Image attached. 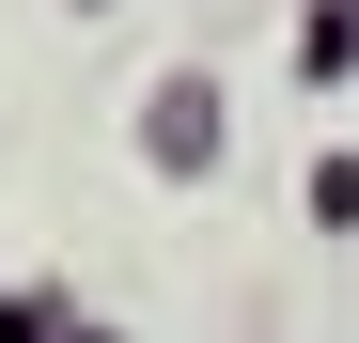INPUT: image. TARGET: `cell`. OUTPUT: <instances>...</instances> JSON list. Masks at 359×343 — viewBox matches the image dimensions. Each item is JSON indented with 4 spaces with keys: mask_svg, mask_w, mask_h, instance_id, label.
I'll list each match as a JSON object with an SVG mask.
<instances>
[{
    "mask_svg": "<svg viewBox=\"0 0 359 343\" xmlns=\"http://www.w3.org/2000/svg\"><path fill=\"white\" fill-rule=\"evenodd\" d=\"M203 141H219V94H188V78H172V94H156V156H172V172H188Z\"/></svg>",
    "mask_w": 359,
    "mask_h": 343,
    "instance_id": "obj_1",
    "label": "cell"
},
{
    "mask_svg": "<svg viewBox=\"0 0 359 343\" xmlns=\"http://www.w3.org/2000/svg\"><path fill=\"white\" fill-rule=\"evenodd\" d=\"M328 63H359V0H344V16H313V78Z\"/></svg>",
    "mask_w": 359,
    "mask_h": 343,
    "instance_id": "obj_2",
    "label": "cell"
}]
</instances>
